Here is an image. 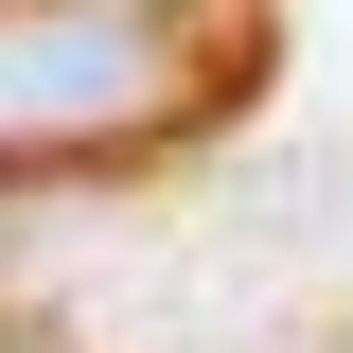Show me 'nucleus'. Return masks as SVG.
I'll return each instance as SVG.
<instances>
[{
	"mask_svg": "<svg viewBox=\"0 0 353 353\" xmlns=\"http://www.w3.org/2000/svg\"><path fill=\"white\" fill-rule=\"evenodd\" d=\"M0 353H53V336H18V318H0Z\"/></svg>",
	"mask_w": 353,
	"mask_h": 353,
	"instance_id": "2",
	"label": "nucleus"
},
{
	"mask_svg": "<svg viewBox=\"0 0 353 353\" xmlns=\"http://www.w3.org/2000/svg\"><path fill=\"white\" fill-rule=\"evenodd\" d=\"M212 106V53L176 0H0V159H106Z\"/></svg>",
	"mask_w": 353,
	"mask_h": 353,
	"instance_id": "1",
	"label": "nucleus"
}]
</instances>
